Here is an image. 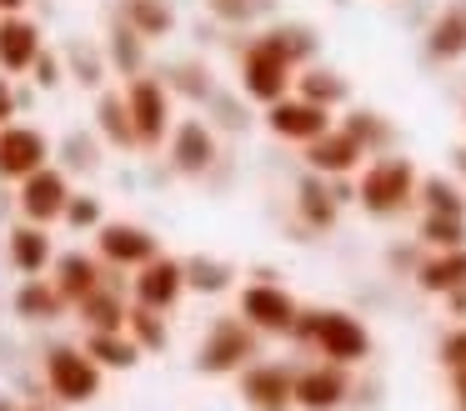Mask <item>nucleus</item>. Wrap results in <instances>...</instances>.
Masks as SVG:
<instances>
[{"label":"nucleus","mask_w":466,"mask_h":411,"mask_svg":"<svg viewBox=\"0 0 466 411\" xmlns=\"http://www.w3.org/2000/svg\"><path fill=\"white\" fill-rule=\"evenodd\" d=\"M296 56L281 46V36H276V26L266 30V36H256L251 46L241 50V90L256 100V106H276L281 96H291L296 86Z\"/></svg>","instance_id":"obj_1"},{"label":"nucleus","mask_w":466,"mask_h":411,"mask_svg":"<svg viewBox=\"0 0 466 411\" xmlns=\"http://www.w3.org/2000/svg\"><path fill=\"white\" fill-rule=\"evenodd\" d=\"M416 190H421V176L406 156H376L356 180V200L366 216H401L416 200Z\"/></svg>","instance_id":"obj_2"},{"label":"nucleus","mask_w":466,"mask_h":411,"mask_svg":"<svg viewBox=\"0 0 466 411\" xmlns=\"http://www.w3.org/2000/svg\"><path fill=\"white\" fill-rule=\"evenodd\" d=\"M261 331L251 326L246 316H221L211 331H206V341L196 346V371L201 376H241L246 366H251V356H256V346H261Z\"/></svg>","instance_id":"obj_3"},{"label":"nucleus","mask_w":466,"mask_h":411,"mask_svg":"<svg viewBox=\"0 0 466 411\" xmlns=\"http://www.w3.org/2000/svg\"><path fill=\"white\" fill-rule=\"evenodd\" d=\"M46 386H51L56 401L66 406H86V401L101 396V361L91 356L86 346H51L46 351Z\"/></svg>","instance_id":"obj_4"},{"label":"nucleus","mask_w":466,"mask_h":411,"mask_svg":"<svg viewBox=\"0 0 466 411\" xmlns=\"http://www.w3.org/2000/svg\"><path fill=\"white\" fill-rule=\"evenodd\" d=\"M126 106H131L141 150H156L166 136H171V86H166V80L136 76L131 86H126Z\"/></svg>","instance_id":"obj_5"},{"label":"nucleus","mask_w":466,"mask_h":411,"mask_svg":"<svg viewBox=\"0 0 466 411\" xmlns=\"http://www.w3.org/2000/svg\"><path fill=\"white\" fill-rule=\"evenodd\" d=\"M311 346L321 351L326 361H341V366H356V361L371 356V331L351 316V311H316V331Z\"/></svg>","instance_id":"obj_6"},{"label":"nucleus","mask_w":466,"mask_h":411,"mask_svg":"<svg viewBox=\"0 0 466 411\" xmlns=\"http://www.w3.org/2000/svg\"><path fill=\"white\" fill-rule=\"evenodd\" d=\"M241 316L251 321L261 336H291L301 306H296V296L286 286H276V281H251V286L241 291Z\"/></svg>","instance_id":"obj_7"},{"label":"nucleus","mask_w":466,"mask_h":411,"mask_svg":"<svg viewBox=\"0 0 466 411\" xmlns=\"http://www.w3.org/2000/svg\"><path fill=\"white\" fill-rule=\"evenodd\" d=\"M51 160V140H46V130L35 126H0V180H15L21 186L25 176H35V170Z\"/></svg>","instance_id":"obj_8"},{"label":"nucleus","mask_w":466,"mask_h":411,"mask_svg":"<svg viewBox=\"0 0 466 411\" xmlns=\"http://www.w3.org/2000/svg\"><path fill=\"white\" fill-rule=\"evenodd\" d=\"M96 246H101L106 266H131V271H141L146 261L161 256L156 236L146 226H136V221H101L96 226Z\"/></svg>","instance_id":"obj_9"},{"label":"nucleus","mask_w":466,"mask_h":411,"mask_svg":"<svg viewBox=\"0 0 466 411\" xmlns=\"http://www.w3.org/2000/svg\"><path fill=\"white\" fill-rule=\"evenodd\" d=\"M266 126H271L281 140L311 146L316 136H326V130H331V110L316 106V100H306V96H281L276 106H266Z\"/></svg>","instance_id":"obj_10"},{"label":"nucleus","mask_w":466,"mask_h":411,"mask_svg":"<svg viewBox=\"0 0 466 411\" xmlns=\"http://www.w3.org/2000/svg\"><path fill=\"white\" fill-rule=\"evenodd\" d=\"M241 401L251 411H291L296 406V376L276 361H251L241 371Z\"/></svg>","instance_id":"obj_11"},{"label":"nucleus","mask_w":466,"mask_h":411,"mask_svg":"<svg viewBox=\"0 0 466 411\" xmlns=\"http://www.w3.org/2000/svg\"><path fill=\"white\" fill-rule=\"evenodd\" d=\"M66 206H71V186L56 166H41L35 176L21 180V216L35 221V226H51V221H66Z\"/></svg>","instance_id":"obj_12"},{"label":"nucleus","mask_w":466,"mask_h":411,"mask_svg":"<svg viewBox=\"0 0 466 411\" xmlns=\"http://www.w3.org/2000/svg\"><path fill=\"white\" fill-rule=\"evenodd\" d=\"M366 156H371V150H366L346 126H331L326 136H316L311 146H306V166H311L316 176H351V170H361Z\"/></svg>","instance_id":"obj_13"},{"label":"nucleus","mask_w":466,"mask_h":411,"mask_svg":"<svg viewBox=\"0 0 466 411\" xmlns=\"http://www.w3.org/2000/svg\"><path fill=\"white\" fill-rule=\"evenodd\" d=\"M351 391L341 361H321V366H306L296 371V406L301 411H336Z\"/></svg>","instance_id":"obj_14"},{"label":"nucleus","mask_w":466,"mask_h":411,"mask_svg":"<svg viewBox=\"0 0 466 411\" xmlns=\"http://www.w3.org/2000/svg\"><path fill=\"white\" fill-rule=\"evenodd\" d=\"M186 286H191V281H186V261L156 256V261H146L141 276H136V301L151 306V311H171L176 301H181Z\"/></svg>","instance_id":"obj_15"},{"label":"nucleus","mask_w":466,"mask_h":411,"mask_svg":"<svg viewBox=\"0 0 466 411\" xmlns=\"http://www.w3.org/2000/svg\"><path fill=\"white\" fill-rule=\"evenodd\" d=\"M41 26L25 15H0V70L5 76H21V70L35 66V56H41Z\"/></svg>","instance_id":"obj_16"},{"label":"nucleus","mask_w":466,"mask_h":411,"mask_svg":"<svg viewBox=\"0 0 466 411\" xmlns=\"http://www.w3.org/2000/svg\"><path fill=\"white\" fill-rule=\"evenodd\" d=\"M211 160H216L211 126H201V120H181V126L171 130V166L181 170V176H201V170H211Z\"/></svg>","instance_id":"obj_17"},{"label":"nucleus","mask_w":466,"mask_h":411,"mask_svg":"<svg viewBox=\"0 0 466 411\" xmlns=\"http://www.w3.org/2000/svg\"><path fill=\"white\" fill-rule=\"evenodd\" d=\"M56 286H61V296L71 301V306H81L86 296H91L96 286H106L101 276V261L86 256V251H66V256H56Z\"/></svg>","instance_id":"obj_18"},{"label":"nucleus","mask_w":466,"mask_h":411,"mask_svg":"<svg viewBox=\"0 0 466 411\" xmlns=\"http://www.w3.org/2000/svg\"><path fill=\"white\" fill-rule=\"evenodd\" d=\"M426 56L431 60H461L466 56V0L441 5V15L426 30Z\"/></svg>","instance_id":"obj_19"},{"label":"nucleus","mask_w":466,"mask_h":411,"mask_svg":"<svg viewBox=\"0 0 466 411\" xmlns=\"http://www.w3.org/2000/svg\"><path fill=\"white\" fill-rule=\"evenodd\" d=\"M11 266L21 271V276H46V271L56 266V251H51V236H46V226L25 221V226L11 231Z\"/></svg>","instance_id":"obj_20"},{"label":"nucleus","mask_w":466,"mask_h":411,"mask_svg":"<svg viewBox=\"0 0 466 411\" xmlns=\"http://www.w3.org/2000/svg\"><path fill=\"white\" fill-rule=\"evenodd\" d=\"M416 286L431 291V296H451L456 286H466V246H451V251H436L416 266Z\"/></svg>","instance_id":"obj_21"},{"label":"nucleus","mask_w":466,"mask_h":411,"mask_svg":"<svg viewBox=\"0 0 466 411\" xmlns=\"http://www.w3.org/2000/svg\"><path fill=\"white\" fill-rule=\"evenodd\" d=\"M96 126L111 146L121 150H141V136H136V120H131V106H126V90H101L96 100Z\"/></svg>","instance_id":"obj_22"},{"label":"nucleus","mask_w":466,"mask_h":411,"mask_svg":"<svg viewBox=\"0 0 466 411\" xmlns=\"http://www.w3.org/2000/svg\"><path fill=\"white\" fill-rule=\"evenodd\" d=\"M66 306L71 301L61 296V286L51 276H25V286L15 291V316L21 321H56L66 316Z\"/></svg>","instance_id":"obj_23"},{"label":"nucleus","mask_w":466,"mask_h":411,"mask_svg":"<svg viewBox=\"0 0 466 411\" xmlns=\"http://www.w3.org/2000/svg\"><path fill=\"white\" fill-rule=\"evenodd\" d=\"M336 206H341V196H336V190L326 186V176H316V170L296 186V211H301V221L311 231L336 226Z\"/></svg>","instance_id":"obj_24"},{"label":"nucleus","mask_w":466,"mask_h":411,"mask_svg":"<svg viewBox=\"0 0 466 411\" xmlns=\"http://www.w3.org/2000/svg\"><path fill=\"white\" fill-rule=\"evenodd\" d=\"M296 96L316 100V106H326V110H336V106H346L351 86H346V76H341V70H326V66H301V70H296Z\"/></svg>","instance_id":"obj_25"},{"label":"nucleus","mask_w":466,"mask_h":411,"mask_svg":"<svg viewBox=\"0 0 466 411\" xmlns=\"http://www.w3.org/2000/svg\"><path fill=\"white\" fill-rule=\"evenodd\" d=\"M76 311H81L86 331H126V316H131V306L121 301V291H111V286H96Z\"/></svg>","instance_id":"obj_26"},{"label":"nucleus","mask_w":466,"mask_h":411,"mask_svg":"<svg viewBox=\"0 0 466 411\" xmlns=\"http://www.w3.org/2000/svg\"><path fill=\"white\" fill-rule=\"evenodd\" d=\"M86 351L111 371H131L141 361V346H136L131 331H86Z\"/></svg>","instance_id":"obj_27"},{"label":"nucleus","mask_w":466,"mask_h":411,"mask_svg":"<svg viewBox=\"0 0 466 411\" xmlns=\"http://www.w3.org/2000/svg\"><path fill=\"white\" fill-rule=\"evenodd\" d=\"M121 20H126V26H136L146 40L171 36V26H176V15H171L166 0H121Z\"/></svg>","instance_id":"obj_28"},{"label":"nucleus","mask_w":466,"mask_h":411,"mask_svg":"<svg viewBox=\"0 0 466 411\" xmlns=\"http://www.w3.org/2000/svg\"><path fill=\"white\" fill-rule=\"evenodd\" d=\"M141 30H136V26H126V20H121V26H116L111 30V40H106V56H111V66L116 70H121V76H141V66H146V46H141Z\"/></svg>","instance_id":"obj_29"},{"label":"nucleus","mask_w":466,"mask_h":411,"mask_svg":"<svg viewBox=\"0 0 466 411\" xmlns=\"http://www.w3.org/2000/svg\"><path fill=\"white\" fill-rule=\"evenodd\" d=\"M126 331L136 336V346H141V351H166V346H171V331H166L161 311L141 306V301H136L131 316H126Z\"/></svg>","instance_id":"obj_30"},{"label":"nucleus","mask_w":466,"mask_h":411,"mask_svg":"<svg viewBox=\"0 0 466 411\" xmlns=\"http://www.w3.org/2000/svg\"><path fill=\"white\" fill-rule=\"evenodd\" d=\"M416 236H421L431 251L466 246V216H441V211H426V216H421V231H416Z\"/></svg>","instance_id":"obj_31"},{"label":"nucleus","mask_w":466,"mask_h":411,"mask_svg":"<svg viewBox=\"0 0 466 411\" xmlns=\"http://www.w3.org/2000/svg\"><path fill=\"white\" fill-rule=\"evenodd\" d=\"M416 200H421L426 211H441V216H466L461 186H451V180H441V176H426L421 190H416Z\"/></svg>","instance_id":"obj_32"},{"label":"nucleus","mask_w":466,"mask_h":411,"mask_svg":"<svg viewBox=\"0 0 466 411\" xmlns=\"http://www.w3.org/2000/svg\"><path fill=\"white\" fill-rule=\"evenodd\" d=\"M341 126L351 130V136L361 140L366 150H371V156H376V150H386V146H391V126H386V120L376 116V110H351V116L341 120Z\"/></svg>","instance_id":"obj_33"},{"label":"nucleus","mask_w":466,"mask_h":411,"mask_svg":"<svg viewBox=\"0 0 466 411\" xmlns=\"http://www.w3.org/2000/svg\"><path fill=\"white\" fill-rule=\"evenodd\" d=\"M186 281H191L196 291H206V296H216V291L231 286V266H226V261L196 256V261H186Z\"/></svg>","instance_id":"obj_34"},{"label":"nucleus","mask_w":466,"mask_h":411,"mask_svg":"<svg viewBox=\"0 0 466 411\" xmlns=\"http://www.w3.org/2000/svg\"><path fill=\"white\" fill-rule=\"evenodd\" d=\"M66 221H71L76 231H96V226H101V200H96V196H71Z\"/></svg>","instance_id":"obj_35"},{"label":"nucleus","mask_w":466,"mask_h":411,"mask_svg":"<svg viewBox=\"0 0 466 411\" xmlns=\"http://www.w3.org/2000/svg\"><path fill=\"white\" fill-rule=\"evenodd\" d=\"M436 356H441V366H446V371L466 366V326L446 331V336H441V346H436Z\"/></svg>","instance_id":"obj_36"},{"label":"nucleus","mask_w":466,"mask_h":411,"mask_svg":"<svg viewBox=\"0 0 466 411\" xmlns=\"http://www.w3.org/2000/svg\"><path fill=\"white\" fill-rule=\"evenodd\" d=\"M31 80H35L41 90L61 86V60H56V50H41V56H35V66H31Z\"/></svg>","instance_id":"obj_37"},{"label":"nucleus","mask_w":466,"mask_h":411,"mask_svg":"<svg viewBox=\"0 0 466 411\" xmlns=\"http://www.w3.org/2000/svg\"><path fill=\"white\" fill-rule=\"evenodd\" d=\"M76 80H86V86H101V56L96 50H76Z\"/></svg>","instance_id":"obj_38"},{"label":"nucleus","mask_w":466,"mask_h":411,"mask_svg":"<svg viewBox=\"0 0 466 411\" xmlns=\"http://www.w3.org/2000/svg\"><path fill=\"white\" fill-rule=\"evenodd\" d=\"M15 116V90H11V76H0V126H11Z\"/></svg>","instance_id":"obj_39"},{"label":"nucleus","mask_w":466,"mask_h":411,"mask_svg":"<svg viewBox=\"0 0 466 411\" xmlns=\"http://www.w3.org/2000/svg\"><path fill=\"white\" fill-rule=\"evenodd\" d=\"M451 391H456V406L466 411V366H456V371H451Z\"/></svg>","instance_id":"obj_40"},{"label":"nucleus","mask_w":466,"mask_h":411,"mask_svg":"<svg viewBox=\"0 0 466 411\" xmlns=\"http://www.w3.org/2000/svg\"><path fill=\"white\" fill-rule=\"evenodd\" d=\"M446 306H451V316H461V321H466V286H456L451 296H446Z\"/></svg>","instance_id":"obj_41"},{"label":"nucleus","mask_w":466,"mask_h":411,"mask_svg":"<svg viewBox=\"0 0 466 411\" xmlns=\"http://www.w3.org/2000/svg\"><path fill=\"white\" fill-rule=\"evenodd\" d=\"M25 10V0H0V15H21Z\"/></svg>","instance_id":"obj_42"},{"label":"nucleus","mask_w":466,"mask_h":411,"mask_svg":"<svg viewBox=\"0 0 466 411\" xmlns=\"http://www.w3.org/2000/svg\"><path fill=\"white\" fill-rule=\"evenodd\" d=\"M451 160H456V170L466 176V146H456V150H451Z\"/></svg>","instance_id":"obj_43"},{"label":"nucleus","mask_w":466,"mask_h":411,"mask_svg":"<svg viewBox=\"0 0 466 411\" xmlns=\"http://www.w3.org/2000/svg\"><path fill=\"white\" fill-rule=\"evenodd\" d=\"M21 411H41V406H21Z\"/></svg>","instance_id":"obj_44"}]
</instances>
